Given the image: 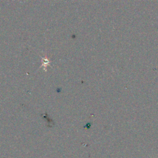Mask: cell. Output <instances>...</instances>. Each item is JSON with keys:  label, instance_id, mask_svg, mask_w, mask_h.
<instances>
[{"label": "cell", "instance_id": "6da1fadb", "mask_svg": "<svg viewBox=\"0 0 158 158\" xmlns=\"http://www.w3.org/2000/svg\"><path fill=\"white\" fill-rule=\"evenodd\" d=\"M42 62H43V64H42V65H41V66H44V67H45V68L47 67V65L49 63H50V61H49V59L47 58V56H45L44 58H43Z\"/></svg>", "mask_w": 158, "mask_h": 158}]
</instances>
